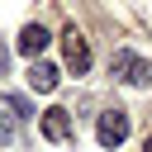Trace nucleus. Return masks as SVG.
I'll list each match as a JSON object with an SVG mask.
<instances>
[{"instance_id": "obj_5", "label": "nucleus", "mask_w": 152, "mask_h": 152, "mask_svg": "<svg viewBox=\"0 0 152 152\" xmlns=\"http://www.w3.org/2000/svg\"><path fill=\"white\" fill-rule=\"evenodd\" d=\"M24 119H28V104H24L19 95H0V142H10Z\"/></svg>"}, {"instance_id": "obj_3", "label": "nucleus", "mask_w": 152, "mask_h": 152, "mask_svg": "<svg viewBox=\"0 0 152 152\" xmlns=\"http://www.w3.org/2000/svg\"><path fill=\"white\" fill-rule=\"evenodd\" d=\"M38 128H43V138H48V142H71V138H76V124H71V109H62V104L43 109Z\"/></svg>"}, {"instance_id": "obj_1", "label": "nucleus", "mask_w": 152, "mask_h": 152, "mask_svg": "<svg viewBox=\"0 0 152 152\" xmlns=\"http://www.w3.org/2000/svg\"><path fill=\"white\" fill-rule=\"evenodd\" d=\"M109 71H114V81H124V86H147L152 81V66L138 57V52H114V62H109Z\"/></svg>"}, {"instance_id": "obj_7", "label": "nucleus", "mask_w": 152, "mask_h": 152, "mask_svg": "<svg viewBox=\"0 0 152 152\" xmlns=\"http://www.w3.org/2000/svg\"><path fill=\"white\" fill-rule=\"evenodd\" d=\"M48 43H52V33H48L43 24H24V28H19V38H14V48H19L28 62H33V57H43V48H48Z\"/></svg>"}, {"instance_id": "obj_2", "label": "nucleus", "mask_w": 152, "mask_h": 152, "mask_svg": "<svg viewBox=\"0 0 152 152\" xmlns=\"http://www.w3.org/2000/svg\"><path fill=\"white\" fill-rule=\"evenodd\" d=\"M95 138H100V147H124V138H128V109H104L100 119H95Z\"/></svg>"}, {"instance_id": "obj_6", "label": "nucleus", "mask_w": 152, "mask_h": 152, "mask_svg": "<svg viewBox=\"0 0 152 152\" xmlns=\"http://www.w3.org/2000/svg\"><path fill=\"white\" fill-rule=\"evenodd\" d=\"M24 81H28V90H38V95H52V90H57V81H62V71H57L52 62L33 57V62H28V76H24Z\"/></svg>"}, {"instance_id": "obj_8", "label": "nucleus", "mask_w": 152, "mask_h": 152, "mask_svg": "<svg viewBox=\"0 0 152 152\" xmlns=\"http://www.w3.org/2000/svg\"><path fill=\"white\" fill-rule=\"evenodd\" d=\"M142 152H152V133H147V138H142Z\"/></svg>"}, {"instance_id": "obj_4", "label": "nucleus", "mask_w": 152, "mask_h": 152, "mask_svg": "<svg viewBox=\"0 0 152 152\" xmlns=\"http://www.w3.org/2000/svg\"><path fill=\"white\" fill-rule=\"evenodd\" d=\"M62 57H66V71H71V76H86V71H90V43H86L76 28L62 33Z\"/></svg>"}, {"instance_id": "obj_9", "label": "nucleus", "mask_w": 152, "mask_h": 152, "mask_svg": "<svg viewBox=\"0 0 152 152\" xmlns=\"http://www.w3.org/2000/svg\"><path fill=\"white\" fill-rule=\"evenodd\" d=\"M0 71H5V48H0Z\"/></svg>"}]
</instances>
